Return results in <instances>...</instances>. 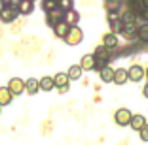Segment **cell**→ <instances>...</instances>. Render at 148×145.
Masks as SVG:
<instances>
[{"label":"cell","instance_id":"18","mask_svg":"<svg viewBox=\"0 0 148 145\" xmlns=\"http://www.w3.org/2000/svg\"><path fill=\"white\" fill-rule=\"evenodd\" d=\"M38 85H40V90H46V92H48V90H53V77L51 76H44L42 79H38Z\"/></svg>","mask_w":148,"mask_h":145},{"label":"cell","instance_id":"10","mask_svg":"<svg viewBox=\"0 0 148 145\" xmlns=\"http://www.w3.org/2000/svg\"><path fill=\"white\" fill-rule=\"evenodd\" d=\"M127 81H129V76H127L125 68H116V70H114L112 83H116V85H123V83H127Z\"/></svg>","mask_w":148,"mask_h":145},{"label":"cell","instance_id":"9","mask_svg":"<svg viewBox=\"0 0 148 145\" xmlns=\"http://www.w3.org/2000/svg\"><path fill=\"white\" fill-rule=\"evenodd\" d=\"M63 21H65L69 26L78 25V21H80V13L72 8V9H69V11H65V13H63Z\"/></svg>","mask_w":148,"mask_h":145},{"label":"cell","instance_id":"15","mask_svg":"<svg viewBox=\"0 0 148 145\" xmlns=\"http://www.w3.org/2000/svg\"><path fill=\"white\" fill-rule=\"evenodd\" d=\"M103 45L108 47V49H114V47H118V36L114 34V32H108V34L103 36Z\"/></svg>","mask_w":148,"mask_h":145},{"label":"cell","instance_id":"34","mask_svg":"<svg viewBox=\"0 0 148 145\" xmlns=\"http://www.w3.org/2000/svg\"><path fill=\"white\" fill-rule=\"evenodd\" d=\"M0 111H2V106H0Z\"/></svg>","mask_w":148,"mask_h":145},{"label":"cell","instance_id":"3","mask_svg":"<svg viewBox=\"0 0 148 145\" xmlns=\"http://www.w3.org/2000/svg\"><path fill=\"white\" fill-rule=\"evenodd\" d=\"M19 11L15 6H2L0 8V21L2 23H13L15 19H17Z\"/></svg>","mask_w":148,"mask_h":145},{"label":"cell","instance_id":"11","mask_svg":"<svg viewBox=\"0 0 148 145\" xmlns=\"http://www.w3.org/2000/svg\"><path fill=\"white\" fill-rule=\"evenodd\" d=\"M69 83H70V79H69V76H66V72H59V74L53 76V85H55L57 89L69 87Z\"/></svg>","mask_w":148,"mask_h":145},{"label":"cell","instance_id":"19","mask_svg":"<svg viewBox=\"0 0 148 145\" xmlns=\"http://www.w3.org/2000/svg\"><path fill=\"white\" fill-rule=\"evenodd\" d=\"M112 77H114V68H110L108 64H105L101 68V79L105 83H112Z\"/></svg>","mask_w":148,"mask_h":145},{"label":"cell","instance_id":"20","mask_svg":"<svg viewBox=\"0 0 148 145\" xmlns=\"http://www.w3.org/2000/svg\"><path fill=\"white\" fill-rule=\"evenodd\" d=\"M25 90L29 94H36L40 90V85H38V79H34V77H31V79H27L25 81Z\"/></svg>","mask_w":148,"mask_h":145},{"label":"cell","instance_id":"27","mask_svg":"<svg viewBox=\"0 0 148 145\" xmlns=\"http://www.w3.org/2000/svg\"><path fill=\"white\" fill-rule=\"evenodd\" d=\"M139 134H140V140H143V141H148V123L139 130Z\"/></svg>","mask_w":148,"mask_h":145},{"label":"cell","instance_id":"8","mask_svg":"<svg viewBox=\"0 0 148 145\" xmlns=\"http://www.w3.org/2000/svg\"><path fill=\"white\" fill-rule=\"evenodd\" d=\"M15 8H17V11L21 13V15H29V13H32V9H34V0H17Z\"/></svg>","mask_w":148,"mask_h":145},{"label":"cell","instance_id":"30","mask_svg":"<svg viewBox=\"0 0 148 145\" xmlns=\"http://www.w3.org/2000/svg\"><path fill=\"white\" fill-rule=\"evenodd\" d=\"M143 94H144V98H148V83L144 85V89H143Z\"/></svg>","mask_w":148,"mask_h":145},{"label":"cell","instance_id":"4","mask_svg":"<svg viewBox=\"0 0 148 145\" xmlns=\"http://www.w3.org/2000/svg\"><path fill=\"white\" fill-rule=\"evenodd\" d=\"M131 113L127 107H120V109L114 113V119H116V123L120 124V126H129V119H131Z\"/></svg>","mask_w":148,"mask_h":145},{"label":"cell","instance_id":"1","mask_svg":"<svg viewBox=\"0 0 148 145\" xmlns=\"http://www.w3.org/2000/svg\"><path fill=\"white\" fill-rule=\"evenodd\" d=\"M63 40H65L69 45H78V43H82V40H84V30L80 28L78 25L69 26V30H66V34H65Z\"/></svg>","mask_w":148,"mask_h":145},{"label":"cell","instance_id":"2","mask_svg":"<svg viewBox=\"0 0 148 145\" xmlns=\"http://www.w3.org/2000/svg\"><path fill=\"white\" fill-rule=\"evenodd\" d=\"M93 59H95V68L101 70V68H103V66H105V64L110 60V51H108V47H105V45L97 47L95 53H93Z\"/></svg>","mask_w":148,"mask_h":145},{"label":"cell","instance_id":"25","mask_svg":"<svg viewBox=\"0 0 148 145\" xmlns=\"http://www.w3.org/2000/svg\"><path fill=\"white\" fill-rule=\"evenodd\" d=\"M57 8V0H44L42 2V9L44 11H49V9Z\"/></svg>","mask_w":148,"mask_h":145},{"label":"cell","instance_id":"16","mask_svg":"<svg viewBox=\"0 0 148 145\" xmlns=\"http://www.w3.org/2000/svg\"><path fill=\"white\" fill-rule=\"evenodd\" d=\"M120 32H122V34L125 36L127 40H129V38H133V34L137 32L135 23H122V26H120Z\"/></svg>","mask_w":148,"mask_h":145},{"label":"cell","instance_id":"12","mask_svg":"<svg viewBox=\"0 0 148 145\" xmlns=\"http://www.w3.org/2000/svg\"><path fill=\"white\" fill-rule=\"evenodd\" d=\"M146 124V119H144V115H131L129 119V126L135 130V132H139L140 128Z\"/></svg>","mask_w":148,"mask_h":145},{"label":"cell","instance_id":"31","mask_svg":"<svg viewBox=\"0 0 148 145\" xmlns=\"http://www.w3.org/2000/svg\"><path fill=\"white\" fill-rule=\"evenodd\" d=\"M66 90H69V87H61V89H59V92H61V94H65Z\"/></svg>","mask_w":148,"mask_h":145},{"label":"cell","instance_id":"26","mask_svg":"<svg viewBox=\"0 0 148 145\" xmlns=\"http://www.w3.org/2000/svg\"><path fill=\"white\" fill-rule=\"evenodd\" d=\"M120 19H122V23H135L137 21V17H135V13H133V11H127L125 15L120 17Z\"/></svg>","mask_w":148,"mask_h":145},{"label":"cell","instance_id":"24","mask_svg":"<svg viewBox=\"0 0 148 145\" xmlns=\"http://www.w3.org/2000/svg\"><path fill=\"white\" fill-rule=\"evenodd\" d=\"M57 6H59L63 11H69V9H72L74 2H72V0H57Z\"/></svg>","mask_w":148,"mask_h":145},{"label":"cell","instance_id":"33","mask_svg":"<svg viewBox=\"0 0 148 145\" xmlns=\"http://www.w3.org/2000/svg\"><path fill=\"white\" fill-rule=\"evenodd\" d=\"M144 76L148 77V66H146V68H144Z\"/></svg>","mask_w":148,"mask_h":145},{"label":"cell","instance_id":"14","mask_svg":"<svg viewBox=\"0 0 148 145\" xmlns=\"http://www.w3.org/2000/svg\"><path fill=\"white\" fill-rule=\"evenodd\" d=\"M80 66H82V70H86V72L95 70V59H93V55H84L82 60H80Z\"/></svg>","mask_w":148,"mask_h":145},{"label":"cell","instance_id":"29","mask_svg":"<svg viewBox=\"0 0 148 145\" xmlns=\"http://www.w3.org/2000/svg\"><path fill=\"white\" fill-rule=\"evenodd\" d=\"M0 4H2V6H15V4H17V0H0Z\"/></svg>","mask_w":148,"mask_h":145},{"label":"cell","instance_id":"28","mask_svg":"<svg viewBox=\"0 0 148 145\" xmlns=\"http://www.w3.org/2000/svg\"><path fill=\"white\" fill-rule=\"evenodd\" d=\"M106 8H108V11H116L118 9V2H112V0H110L108 4H106Z\"/></svg>","mask_w":148,"mask_h":145},{"label":"cell","instance_id":"13","mask_svg":"<svg viewBox=\"0 0 148 145\" xmlns=\"http://www.w3.org/2000/svg\"><path fill=\"white\" fill-rule=\"evenodd\" d=\"M12 100H13L12 90H10L8 87H0V106L2 107L8 106V104H12Z\"/></svg>","mask_w":148,"mask_h":145},{"label":"cell","instance_id":"5","mask_svg":"<svg viewBox=\"0 0 148 145\" xmlns=\"http://www.w3.org/2000/svg\"><path fill=\"white\" fill-rule=\"evenodd\" d=\"M8 89L12 90L13 96H17V94H23V92H25V81H23V79H19V77H13V79H10Z\"/></svg>","mask_w":148,"mask_h":145},{"label":"cell","instance_id":"17","mask_svg":"<svg viewBox=\"0 0 148 145\" xmlns=\"http://www.w3.org/2000/svg\"><path fill=\"white\" fill-rule=\"evenodd\" d=\"M51 28H53V32H55V36H57V38H65L66 30H69V25H66V23L61 19V21H59V23H55V25H53Z\"/></svg>","mask_w":148,"mask_h":145},{"label":"cell","instance_id":"32","mask_svg":"<svg viewBox=\"0 0 148 145\" xmlns=\"http://www.w3.org/2000/svg\"><path fill=\"white\" fill-rule=\"evenodd\" d=\"M143 6H144V8H148V0H143Z\"/></svg>","mask_w":148,"mask_h":145},{"label":"cell","instance_id":"7","mask_svg":"<svg viewBox=\"0 0 148 145\" xmlns=\"http://www.w3.org/2000/svg\"><path fill=\"white\" fill-rule=\"evenodd\" d=\"M127 76H129L131 81H140V79H144V68L140 64H133L127 70Z\"/></svg>","mask_w":148,"mask_h":145},{"label":"cell","instance_id":"23","mask_svg":"<svg viewBox=\"0 0 148 145\" xmlns=\"http://www.w3.org/2000/svg\"><path fill=\"white\" fill-rule=\"evenodd\" d=\"M135 34L139 36V40H140V42L148 43V23H146V25H140L139 28H137V32H135Z\"/></svg>","mask_w":148,"mask_h":145},{"label":"cell","instance_id":"6","mask_svg":"<svg viewBox=\"0 0 148 145\" xmlns=\"http://www.w3.org/2000/svg\"><path fill=\"white\" fill-rule=\"evenodd\" d=\"M63 9L59 8V6H57V8H53V9H49V11H46V19H48V25L49 26H53L55 25V23H59L63 19Z\"/></svg>","mask_w":148,"mask_h":145},{"label":"cell","instance_id":"22","mask_svg":"<svg viewBox=\"0 0 148 145\" xmlns=\"http://www.w3.org/2000/svg\"><path fill=\"white\" fill-rule=\"evenodd\" d=\"M108 25L112 26V30H120L122 19H120V15H118L116 11H108Z\"/></svg>","mask_w":148,"mask_h":145},{"label":"cell","instance_id":"21","mask_svg":"<svg viewBox=\"0 0 148 145\" xmlns=\"http://www.w3.org/2000/svg\"><path fill=\"white\" fill-rule=\"evenodd\" d=\"M82 66H80V64H72V66H70L69 68V72H66V76H69V79L70 81H72V79H80V77H82Z\"/></svg>","mask_w":148,"mask_h":145}]
</instances>
